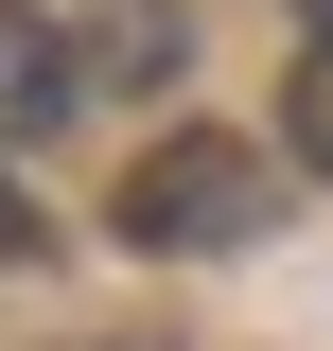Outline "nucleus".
Returning a JSON list of instances; mask_svg holds the SVG:
<instances>
[{
	"label": "nucleus",
	"instance_id": "5",
	"mask_svg": "<svg viewBox=\"0 0 333 351\" xmlns=\"http://www.w3.org/2000/svg\"><path fill=\"white\" fill-rule=\"evenodd\" d=\"M18 246H36V211H18V176H0V263H18Z\"/></svg>",
	"mask_w": 333,
	"mask_h": 351
},
{
	"label": "nucleus",
	"instance_id": "2",
	"mask_svg": "<svg viewBox=\"0 0 333 351\" xmlns=\"http://www.w3.org/2000/svg\"><path fill=\"white\" fill-rule=\"evenodd\" d=\"M88 88H106V71H88V18H53V0H0V123H18V141H53Z\"/></svg>",
	"mask_w": 333,
	"mask_h": 351
},
{
	"label": "nucleus",
	"instance_id": "3",
	"mask_svg": "<svg viewBox=\"0 0 333 351\" xmlns=\"http://www.w3.org/2000/svg\"><path fill=\"white\" fill-rule=\"evenodd\" d=\"M281 141H298V176H333V0L298 18V71H281Z\"/></svg>",
	"mask_w": 333,
	"mask_h": 351
},
{
	"label": "nucleus",
	"instance_id": "1",
	"mask_svg": "<svg viewBox=\"0 0 333 351\" xmlns=\"http://www.w3.org/2000/svg\"><path fill=\"white\" fill-rule=\"evenodd\" d=\"M263 211H281V158L228 141V123H158L123 158V193H106V228L140 263H228V246H263Z\"/></svg>",
	"mask_w": 333,
	"mask_h": 351
},
{
	"label": "nucleus",
	"instance_id": "4",
	"mask_svg": "<svg viewBox=\"0 0 333 351\" xmlns=\"http://www.w3.org/2000/svg\"><path fill=\"white\" fill-rule=\"evenodd\" d=\"M88 53H106V88H158V71H175V18H158V0H106Z\"/></svg>",
	"mask_w": 333,
	"mask_h": 351
}]
</instances>
